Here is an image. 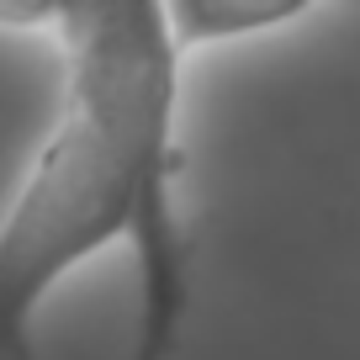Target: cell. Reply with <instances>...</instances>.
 I'll use <instances>...</instances> for the list:
<instances>
[{"instance_id":"obj_1","label":"cell","mask_w":360,"mask_h":360,"mask_svg":"<svg viewBox=\"0 0 360 360\" xmlns=\"http://www.w3.org/2000/svg\"><path fill=\"white\" fill-rule=\"evenodd\" d=\"M48 27L64 43V101L0 217V360H32V307L112 238L143 270L133 360H165L191 297L165 0H48Z\"/></svg>"},{"instance_id":"obj_2","label":"cell","mask_w":360,"mask_h":360,"mask_svg":"<svg viewBox=\"0 0 360 360\" xmlns=\"http://www.w3.org/2000/svg\"><path fill=\"white\" fill-rule=\"evenodd\" d=\"M313 0H165V22L175 37L180 58L202 43L217 37H244V32H265L281 27L292 16H302Z\"/></svg>"},{"instance_id":"obj_3","label":"cell","mask_w":360,"mask_h":360,"mask_svg":"<svg viewBox=\"0 0 360 360\" xmlns=\"http://www.w3.org/2000/svg\"><path fill=\"white\" fill-rule=\"evenodd\" d=\"M0 27H48V0H0Z\"/></svg>"}]
</instances>
